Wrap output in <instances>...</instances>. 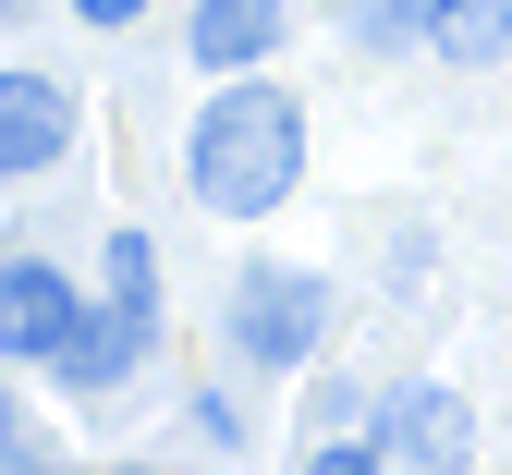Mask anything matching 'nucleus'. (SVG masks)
Masks as SVG:
<instances>
[{
    "mask_svg": "<svg viewBox=\"0 0 512 475\" xmlns=\"http://www.w3.org/2000/svg\"><path fill=\"white\" fill-rule=\"evenodd\" d=\"M183 183H196V208H220V220H269L305 183V110H293V86H256V61H244V74L196 110V134H183Z\"/></svg>",
    "mask_w": 512,
    "mask_h": 475,
    "instance_id": "f257e3e1",
    "label": "nucleus"
},
{
    "mask_svg": "<svg viewBox=\"0 0 512 475\" xmlns=\"http://www.w3.org/2000/svg\"><path fill=\"white\" fill-rule=\"evenodd\" d=\"M232 366H256V378H293L317 342H330V281L317 268H281V256H256L244 281H232Z\"/></svg>",
    "mask_w": 512,
    "mask_h": 475,
    "instance_id": "f03ea898",
    "label": "nucleus"
},
{
    "mask_svg": "<svg viewBox=\"0 0 512 475\" xmlns=\"http://www.w3.org/2000/svg\"><path fill=\"white\" fill-rule=\"evenodd\" d=\"M74 317H86V293L61 281L37 244H13V256H0V366H49Z\"/></svg>",
    "mask_w": 512,
    "mask_h": 475,
    "instance_id": "7ed1b4c3",
    "label": "nucleus"
},
{
    "mask_svg": "<svg viewBox=\"0 0 512 475\" xmlns=\"http://www.w3.org/2000/svg\"><path fill=\"white\" fill-rule=\"evenodd\" d=\"M61 159H74V86L13 61V74H0V183H37Z\"/></svg>",
    "mask_w": 512,
    "mask_h": 475,
    "instance_id": "20e7f679",
    "label": "nucleus"
},
{
    "mask_svg": "<svg viewBox=\"0 0 512 475\" xmlns=\"http://www.w3.org/2000/svg\"><path fill=\"white\" fill-rule=\"evenodd\" d=\"M378 451L415 463V475H464L476 463V415H464V390H403V402H378Z\"/></svg>",
    "mask_w": 512,
    "mask_h": 475,
    "instance_id": "39448f33",
    "label": "nucleus"
},
{
    "mask_svg": "<svg viewBox=\"0 0 512 475\" xmlns=\"http://www.w3.org/2000/svg\"><path fill=\"white\" fill-rule=\"evenodd\" d=\"M135 354H147V317H135V305H86L74 329H61V354H49V378L98 402V390H122V378H135Z\"/></svg>",
    "mask_w": 512,
    "mask_h": 475,
    "instance_id": "423d86ee",
    "label": "nucleus"
},
{
    "mask_svg": "<svg viewBox=\"0 0 512 475\" xmlns=\"http://www.w3.org/2000/svg\"><path fill=\"white\" fill-rule=\"evenodd\" d=\"M281 13H293V0H196V25H183L196 74H244V61H269V49H281Z\"/></svg>",
    "mask_w": 512,
    "mask_h": 475,
    "instance_id": "0eeeda50",
    "label": "nucleus"
},
{
    "mask_svg": "<svg viewBox=\"0 0 512 475\" xmlns=\"http://www.w3.org/2000/svg\"><path fill=\"white\" fill-rule=\"evenodd\" d=\"M427 49L452 61V74H488V61H512V0H439Z\"/></svg>",
    "mask_w": 512,
    "mask_h": 475,
    "instance_id": "6e6552de",
    "label": "nucleus"
},
{
    "mask_svg": "<svg viewBox=\"0 0 512 475\" xmlns=\"http://www.w3.org/2000/svg\"><path fill=\"white\" fill-rule=\"evenodd\" d=\"M439 25V0H342V37L354 49H415Z\"/></svg>",
    "mask_w": 512,
    "mask_h": 475,
    "instance_id": "1a4fd4ad",
    "label": "nucleus"
},
{
    "mask_svg": "<svg viewBox=\"0 0 512 475\" xmlns=\"http://www.w3.org/2000/svg\"><path fill=\"white\" fill-rule=\"evenodd\" d=\"M110 305H135V317L159 329V244H147V232H110Z\"/></svg>",
    "mask_w": 512,
    "mask_h": 475,
    "instance_id": "9d476101",
    "label": "nucleus"
},
{
    "mask_svg": "<svg viewBox=\"0 0 512 475\" xmlns=\"http://www.w3.org/2000/svg\"><path fill=\"white\" fill-rule=\"evenodd\" d=\"M378 463H391L378 439H330V451H317V475H378Z\"/></svg>",
    "mask_w": 512,
    "mask_h": 475,
    "instance_id": "9b49d317",
    "label": "nucleus"
},
{
    "mask_svg": "<svg viewBox=\"0 0 512 475\" xmlns=\"http://www.w3.org/2000/svg\"><path fill=\"white\" fill-rule=\"evenodd\" d=\"M74 25H98V37H122V25H147V0H74Z\"/></svg>",
    "mask_w": 512,
    "mask_h": 475,
    "instance_id": "f8f14e48",
    "label": "nucleus"
},
{
    "mask_svg": "<svg viewBox=\"0 0 512 475\" xmlns=\"http://www.w3.org/2000/svg\"><path fill=\"white\" fill-rule=\"evenodd\" d=\"M37 439H25V415H13V378H0V463H25Z\"/></svg>",
    "mask_w": 512,
    "mask_h": 475,
    "instance_id": "ddd939ff",
    "label": "nucleus"
},
{
    "mask_svg": "<svg viewBox=\"0 0 512 475\" xmlns=\"http://www.w3.org/2000/svg\"><path fill=\"white\" fill-rule=\"evenodd\" d=\"M13 13H25V0H0V25H13Z\"/></svg>",
    "mask_w": 512,
    "mask_h": 475,
    "instance_id": "4468645a",
    "label": "nucleus"
}]
</instances>
